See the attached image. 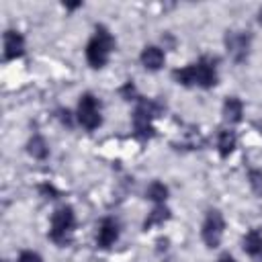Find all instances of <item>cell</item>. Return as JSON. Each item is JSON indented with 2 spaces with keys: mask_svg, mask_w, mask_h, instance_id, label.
<instances>
[{
  "mask_svg": "<svg viewBox=\"0 0 262 262\" xmlns=\"http://www.w3.org/2000/svg\"><path fill=\"white\" fill-rule=\"evenodd\" d=\"M174 80H176L178 84H184V86L199 84V86H203V88H211V86L217 84V72H215L213 61L201 59L199 63L186 66V68H182V70H176V72H174Z\"/></svg>",
  "mask_w": 262,
  "mask_h": 262,
  "instance_id": "6da1fadb",
  "label": "cell"
},
{
  "mask_svg": "<svg viewBox=\"0 0 262 262\" xmlns=\"http://www.w3.org/2000/svg\"><path fill=\"white\" fill-rule=\"evenodd\" d=\"M115 47V41L111 37V33L104 27H96L94 37L90 39L88 47H86V59L92 68H102L108 59L111 49Z\"/></svg>",
  "mask_w": 262,
  "mask_h": 262,
  "instance_id": "7a4b0ae2",
  "label": "cell"
},
{
  "mask_svg": "<svg viewBox=\"0 0 262 262\" xmlns=\"http://www.w3.org/2000/svg\"><path fill=\"white\" fill-rule=\"evenodd\" d=\"M74 227V211L72 207H59L53 215H51V239L57 244H66L68 235Z\"/></svg>",
  "mask_w": 262,
  "mask_h": 262,
  "instance_id": "3957f363",
  "label": "cell"
},
{
  "mask_svg": "<svg viewBox=\"0 0 262 262\" xmlns=\"http://www.w3.org/2000/svg\"><path fill=\"white\" fill-rule=\"evenodd\" d=\"M78 121L86 129H96L100 125V108L92 94H84L78 104Z\"/></svg>",
  "mask_w": 262,
  "mask_h": 262,
  "instance_id": "277c9868",
  "label": "cell"
},
{
  "mask_svg": "<svg viewBox=\"0 0 262 262\" xmlns=\"http://www.w3.org/2000/svg\"><path fill=\"white\" fill-rule=\"evenodd\" d=\"M223 227H225V221H223L221 213L219 211H209V215L203 223V239L209 248L219 246L221 235H223Z\"/></svg>",
  "mask_w": 262,
  "mask_h": 262,
  "instance_id": "5b68a950",
  "label": "cell"
},
{
  "mask_svg": "<svg viewBox=\"0 0 262 262\" xmlns=\"http://www.w3.org/2000/svg\"><path fill=\"white\" fill-rule=\"evenodd\" d=\"M25 51V39L20 33L16 31H6L4 33V57L6 59H14L18 55H23Z\"/></svg>",
  "mask_w": 262,
  "mask_h": 262,
  "instance_id": "8992f818",
  "label": "cell"
},
{
  "mask_svg": "<svg viewBox=\"0 0 262 262\" xmlns=\"http://www.w3.org/2000/svg\"><path fill=\"white\" fill-rule=\"evenodd\" d=\"M119 235V229H117V223L113 219H102L100 221V227H98V233H96V242L100 248H108L115 244Z\"/></svg>",
  "mask_w": 262,
  "mask_h": 262,
  "instance_id": "52a82bcc",
  "label": "cell"
},
{
  "mask_svg": "<svg viewBox=\"0 0 262 262\" xmlns=\"http://www.w3.org/2000/svg\"><path fill=\"white\" fill-rule=\"evenodd\" d=\"M225 43H227V51H229L235 59H242V57L248 53V35L227 33Z\"/></svg>",
  "mask_w": 262,
  "mask_h": 262,
  "instance_id": "ba28073f",
  "label": "cell"
},
{
  "mask_svg": "<svg viewBox=\"0 0 262 262\" xmlns=\"http://www.w3.org/2000/svg\"><path fill=\"white\" fill-rule=\"evenodd\" d=\"M141 63L147 68V70H160L162 63H164V51L149 45L141 51Z\"/></svg>",
  "mask_w": 262,
  "mask_h": 262,
  "instance_id": "9c48e42d",
  "label": "cell"
},
{
  "mask_svg": "<svg viewBox=\"0 0 262 262\" xmlns=\"http://www.w3.org/2000/svg\"><path fill=\"white\" fill-rule=\"evenodd\" d=\"M242 111H244V106L235 96H229L225 100V104H223V115H225V119L229 123H237L242 119Z\"/></svg>",
  "mask_w": 262,
  "mask_h": 262,
  "instance_id": "30bf717a",
  "label": "cell"
},
{
  "mask_svg": "<svg viewBox=\"0 0 262 262\" xmlns=\"http://www.w3.org/2000/svg\"><path fill=\"white\" fill-rule=\"evenodd\" d=\"M244 250H246V254H250V256H260V254H262V235H260L256 229H252V231L244 237Z\"/></svg>",
  "mask_w": 262,
  "mask_h": 262,
  "instance_id": "8fae6325",
  "label": "cell"
},
{
  "mask_svg": "<svg viewBox=\"0 0 262 262\" xmlns=\"http://www.w3.org/2000/svg\"><path fill=\"white\" fill-rule=\"evenodd\" d=\"M168 217H170V211H168L164 205H160V207H156V209L147 215V219H145L143 227H145V229H149V227H154V225H158V223H164Z\"/></svg>",
  "mask_w": 262,
  "mask_h": 262,
  "instance_id": "7c38bea8",
  "label": "cell"
},
{
  "mask_svg": "<svg viewBox=\"0 0 262 262\" xmlns=\"http://www.w3.org/2000/svg\"><path fill=\"white\" fill-rule=\"evenodd\" d=\"M235 147V135L231 131H221L219 133V154L227 158Z\"/></svg>",
  "mask_w": 262,
  "mask_h": 262,
  "instance_id": "4fadbf2b",
  "label": "cell"
},
{
  "mask_svg": "<svg viewBox=\"0 0 262 262\" xmlns=\"http://www.w3.org/2000/svg\"><path fill=\"white\" fill-rule=\"evenodd\" d=\"M47 143H45V139L43 137H39V135H35L31 141H29V154L33 156V158H37V160H43V158H47Z\"/></svg>",
  "mask_w": 262,
  "mask_h": 262,
  "instance_id": "5bb4252c",
  "label": "cell"
},
{
  "mask_svg": "<svg viewBox=\"0 0 262 262\" xmlns=\"http://www.w3.org/2000/svg\"><path fill=\"white\" fill-rule=\"evenodd\" d=\"M168 196V188L162 184V182H151L149 188H147V199L156 201V203H164Z\"/></svg>",
  "mask_w": 262,
  "mask_h": 262,
  "instance_id": "9a60e30c",
  "label": "cell"
},
{
  "mask_svg": "<svg viewBox=\"0 0 262 262\" xmlns=\"http://www.w3.org/2000/svg\"><path fill=\"white\" fill-rule=\"evenodd\" d=\"M248 178H250V186H252L254 194L262 196V170H250Z\"/></svg>",
  "mask_w": 262,
  "mask_h": 262,
  "instance_id": "2e32d148",
  "label": "cell"
},
{
  "mask_svg": "<svg viewBox=\"0 0 262 262\" xmlns=\"http://www.w3.org/2000/svg\"><path fill=\"white\" fill-rule=\"evenodd\" d=\"M18 262H43V260H41V256L35 254V252H23V254L18 256Z\"/></svg>",
  "mask_w": 262,
  "mask_h": 262,
  "instance_id": "e0dca14e",
  "label": "cell"
},
{
  "mask_svg": "<svg viewBox=\"0 0 262 262\" xmlns=\"http://www.w3.org/2000/svg\"><path fill=\"white\" fill-rule=\"evenodd\" d=\"M41 192H43V194H51V199L57 194V192H55V188H53V186H47V184H43V186H41Z\"/></svg>",
  "mask_w": 262,
  "mask_h": 262,
  "instance_id": "ac0fdd59",
  "label": "cell"
},
{
  "mask_svg": "<svg viewBox=\"0 0 262 262\" xmlns=\"http://www.w3.org/2000/svg\"><path fill=\"white\" fill-rule=\"evenodd\" d=\"M219 262H235V260H233V258H231L229 254H223V256L219 258Z\"/></svg>",
  "mask_w": 262,
  "mask_h": 262,
  "instance_id": "d6986e66",
  "label": "cell"
},
{
  "mask_svg": "<svg viewBox=\"0 0 262 262\" xmlns=\"http://www.w3.org/2000/svg\"><path fill=\"white\" fill-rule=\"evenodd\" d=\"M61 119H63V121H66V123L70 125V123H72V121H70V111H66V113H61Z\"/></svg>",
  "mask_w": 262,
  "mask_h": 262,
  "instance_id": "ffe728a7",
  "label": "cell"
},
{
  "mask_svg": "<svg viewBox=\"0 0 262 262\" xmlns=\"http://www.w3.org/2000/svg\"><path fill=\"white\" fill-rule=\"evenodd\" d=\"M258 20H260V23H262V8H260V16H258Z\"/></svg>",
  "mask_w": 262,
  "mask_h": 262,
  "instance_id": "44dd1931",
  "label": "cell"
},
{
  "mask_svg": "<svg viewBox=\"0 0 262 262\" xmlns=\"http://www.w3.org/2000/svg\"><path fill=\"white\" fill-rule=\"evenodd\" d=\"M4 262H8V260H4Z\"/></svg>",
  "mask_w": 262,
  "mask_h": 262,
  "instance_id": "7402d4cb",
  "label": "cell"
}]
</instances>
